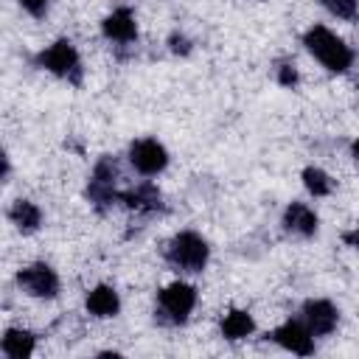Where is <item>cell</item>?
I'll use <instances>...</instances> for the list:
<instances>
[{"instance_id": "1", "label": "cell", "mask_w": 359, "mask_h": 359, "mask_svg": "<svg viewBox=\"0 0 359 359\" xmlns=\"http://www.w3.org/2000/svg\"><path fill=\"white\" fill-rule=\"evenodd\" d=\"M303 42H306L309 53H311L325 70H331V73H345V70L351 67V62H353L351 48H348L334 31H328L325 25L309 28L306 36H303Z\"/></svg>"}, {"instance_id": "2", "label": "cell", "mask_w": 359, "mask_h": 359, "mask_svg": "<svg viewBox=\"0 0 359 359\" xmlns=\"http://www.w3.org/2000/svg\"><path fill=\"white\" fill-rule=\"evenodd\" d=\"M165 261L180 272H202L208 264V241L199 233H177L165 247Z\"/></svg>"}, {"instance_id": "3", "label": "cell", "mask_w": 359, "mask_h": 359, "mask_svg": "<svg viewBox=\"0 0 359 359\" xmlns=\"http://www.w3.org/2000/svg\"><path fill=\"white\" fill-rule=\"evenodd\" d=\"M196 306V289L177 280L171 286H165L160 292V300H157V320L165 323V325H180L188 320V314L194 311Z\"/></svg>"}, {"instance_id": "4", "label": "cell", "mask_w": 359, "mask_h": 359, "mask_svg": "<svg viewBox=\"0 0 359 359\" xmlns=\"http://www.w3.org/2000/svg\"><path fill=\"white\" fill-rule=\"evenodd\" d=\"M36 65H39L42 70H50V73L59 76V79L73 81V84L81 81V62H79L76 48H73L67 39H59V42H53L50 48H45V50L36 56Z\"/></svg>"}, {"instance_id": "5", "label": "cell", "mask_w": 359, "mask_h": 359, "mask_svg": "<svg viewBox=\"0 0 359 359\" xmlns=\"http://www.w3.org/2000/svg\"><path fill=\"white\" fill-rule=\"evenodd\" d=\"M17 283L22 292H28L31 297H42V300H50L59 292V278L48 264H31V266L20 269Z\"/></svg>"}, {"instance_id": "6", "label": "cell", "mask_w": 359, "mask_h": 359, "mask_svg": "<svg viewBox=\"0 0 359 359\" xmlns=\"http://www.w3.org/2000/svg\"><path fill=\"white\" fill-rule=\"evenodd\" d=\"M129 163L151 177V174H160L165 165H168V151L163 149V143H157L154 137H143V140H135L132 149H129Z\"/></svg>"}, {"instance_id": "7", "label": "cell", "mask_w": 359, "mask_h": 359, "mask_svg": "<svg viewBox=\"0 0 359 359\" xmlns=\"http://www.w3.org/2000/svg\"><path fill=\"white\" fill-rule=\"evenodd\" d=\"M115 177H118L115 163L101 160V163L95 165L93 180H90V185H87V196H90V202H93L95 208L104 210L107 205L115 202Z\"/></svg>"}, {"instance_id": "8", "label": "cell", "mask_w": 359, "mask_h": 359, "mask_svg": "<svg viewBox=\"0 0 359 359\" xmlns=\"http://www.w3.org/2000/svg\"><path fill=\"white\" fill-rule=\"evenodd\" d=\"M311 337H314V334L306 328V323H297V320H289V323H283V325H278V328L272 331V339H275L280 348H286V351H292V353H300V356H309V353L314 351Z\"/></svg>"}, {"instance_id": "9", "label": "cell", "mask_w": 359, "mask_h": 359, "mask_svg": "<svg viewBox=\"0 0 359 359\" xmlns=\"http://www.w3.org/2000/svg\"><path fill=\"white\" fill-rule=\"evenodd\" d=\"M337 320H339V311L334 309V303L328 300H309L303 306V323L306 328L314 334V337H325L337 328Z\"/></svg>"}, {"instance_id": "10", "label": "cell", "mask_w": 359, "mask_h": 359, "mask_svg": "<svg viewBox=\"0 0 359 359\" xmlns=\"http://www.w3.org/2000/svg\"><path fill=\"white\" fill-rule=\"evenodd\" d=\"M101 28H104V36H107V39H115V42H132V39L137 36V25H135V17H132L129 8L112 11V14L101 22Z\"/></svg>"}, {"instance_id": "11", "label": "cell", "mask_w": 359, "mask_h": 359, "mask_svg": "<svg viewBox=\"0 0 359 359\" xmlns=\"http://www.w3.org/2000/svg\"><path fill=\"white\" fill-rule=\"evenodd\" d=\"M283 227L289 230V233H297V236H314L317 233V216H314V210L309 208V205H303V202H292L289 208H286V213H283Z\"/></svg>"}, {"instance_id": "12", "label": "cell", "mask_w": 359, "mask_h": 359, "mask_svg": "<svg viewBox=\"0 0 359 359\" xmlns=\"http://www.w3.org/2000/svg\"><path fill=\"white\" fill-rule=\"evenodd\" d=\"M118 309H121V300L112 286H95L87 294V311L95 317H115Z\"/></svg>"}, {"instance_id": "13", "label": "cell", "mask_w": 359, "mask_h": 359, "mask_svg": "<svg viewBox=\"0 0 359 359\" xmlns=\"http://www.w3.org/2000/svg\"><path fill=\"white\" fill-rule=\"evenodd\" d=\"M3 353L8 359H22V356H31L34 353V334L31 331H22V328H8L3 334V342H0Z\"/></svg>"}, {"instance_id": "14", "label": "cell", "mask_w": 359, "mask_h": 359, "mask_svg": "<svg viewBox=\"0 0 359 359\" xmlns=\"http://www.w3.org/2000/svg\"><path fill=\"white\" fill-rule=\"evenodd\" d=\"M252 328H255L252 317L247 311H241V309H233V311H227L222 317V337L224 339H244V337L252 334Z\"/></svg>"}, {"instance_id": "15", "label": "cell", "mask_w": 359, "mask_h": 359, "mask_svg": "<svg viewBox=\"0 0 359 359\" xmlns=\"http://www.w3.org/2000/svg\"><path fill=\"white\" fill-rule=\"evenodd\" d=\"M8 216H11V222H14L22 233H34V230L39 227V222H42L39 208H36L34 202H28V199H17L14 208L8 210Z\"/></svg>"}, {"instance_id": "16", "label": "cell", "mask_w": 359, "mask_h": 359, "mask_svg": "<svg viewBox=\"0 0 359 359\" xmlns=\"http://www.w3.org/2000/svg\"><path fill=\"white\" fill-rule=\"evenodd\" d=\"M121 199L129 205V208H135V210H157L163 202H160V191L154 188V185H137L135 191H126V194H121Z\"/></svg>"}, {"instance_id": "17", "label": "cell", "mask_w": 359, "mask_h": 359, "mask_svg": "<svg viewBox=\"0 0 359 359\" xmlns=\"http://www.w3.org/2000/svg\"><path fill=\"white\" fill-rule=\"evenodd\" d=\"M303 185H306L314 196L331 194V180H328V174H325L323 168H314V165H309V168L303 171Z\"/></svg>"}, {"instance_id": "18", "label": "cell", "mask_w": 359, "mask_h": 359, "mask_svg": "<svg viewBox=\"0 0 359 359\" xmlns=\"http://www.w3.org/2000/svg\"><path fill=\"white\" fill-rule=\"evenodd\" d=\"M320 3H323V8H328L339 20H353L356 8H359V0H320Z\"/></svg>"}, {"instance_id": "19", "label": "cell", "mask_w": 359, "mask_h": 359, "mask_svg": "<svg viewBox=\"0 0 359 359\" xmlns=\"http://www.w3.org/2000/svg\"><path fill=\"white\" fill-rule=\"evenodd\" d=\"M278 81H280L283 87H292V84L297 81V70H294L292 65H280V67H278Z\"/></svg>"}, {"instance_id": "20", "label": "cell", "mask_w": 359, "mask_h": 359, "mask_svg": "<svg viewBox=\"0 0 359 359\" xmlns=\"http://www.w3.org/2000/svg\"><path fill=\"white\" fill-rule=\"evenodd\" d=\"M20 6H22L28 14L42 17V14H45V8H48V0H20Z\"/></svg>"}, {"instance_id": "21", "label": "cell", "mask_w": 359, "mask_h": 359, "mask_svg": "<svg viewBox=\"0 0 359 359\" xmlns=\"http://www.w3.org/2000/svg\"><path fill=\"white\" fill-rule=\"evenodd\" d=\"M171 50L174 53H188V39L185 36H171Z\"/></svg>"}, {"instance_id": "22", "label": "cell", "mask_w": 359, "mask_h": 359, "mask_svg": "<svg viewBox=\"0 0 359 359\" xmlns=\"http://www.w3.org/2000/svg\"><path fill=\"white\" fill-rule=\"evenodd\" d=\"M345 241H348V244H353V247L359 250V224H356V230H353V233H348V236H345Z\"/></svg>"}, {"instance_id": "23", "label": "cell", "mask_w": 359, "mask_h": 359, "mask_svg": "<svg viewBox=\"0 0 359 359\" xmlns=\"http://www.w3.org/2000/svg\"><path fill=\"white\" fill-rule=\"evenodd\" d=\"M353 157H356V163H359V140L353 143Z\"/></svg>"}]
</instances>
